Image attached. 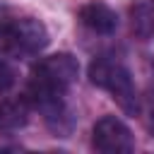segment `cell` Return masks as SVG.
<instances>
[{"label": "cell", "mask_w": 154, "mask_h": 154, "mask_svg": "<svg viewBox=\"0 0 154 154\" xmlns=\"http://www.w3.org/2000/svg\"><path fill=\"white\" fill-rule=\"evenodd\" d=\"M132 31L142 38L152 36L154 34V10L149 5H137L132 7Z\"/></svg>", "instance_id": "52a82bcc"}, {"label": "cell", "mask_w": 154, "mask_h": 154, "mask_svg": "<svg viewBox=\"0 0 154 154\" xmlns=\"http://www.w3.org/2000/svg\"><path fill=\"white\" fill-rule=\"evenodd\" d=\"M79 65L70 53H55L38 60L31 67V82L26 91V101L36 103L38 108L60 101L65 89L77 79Z\"/></svg>", "instance_id": "6da1fadb"}, {"label": "cell", "mask_w": 154, "mask_h": 154, "mask_svg": "<svg viewBox=\"0 0 154 154\" xmlns=\"http://www.w3.org/2000/svg\"><path fill=\"white\" fill-rule=\"evenodd\" d=\"M91 147H94L96 152H103V154H118V152H132L135 140H132L130 128H128L120 118H116V116H103L101 120L94 123Z\"/></svg>", "instance_id": "277c9868"}, {"label": "cell", "mask_w": 154, "mask_h": 154, "mask_svg": "<svg viewBox=\"0 0 154 154\" xmlns=\"http://www.w3.org/2000/svg\"><path fill=\"white\" fill-rule=\"evenodd\" d=\"M0 46L14 55H34L48 46V29L34 17L0 10Z\"/></svg>", "instance_id": "7a4b0ae2"}, {"label": "cell", "mask_w": 154, "mask_h": 154, "mask_svg": "<svg viewBox=\"0 0 154 154\" xmlns=\"http://www.w3.org/2000/svg\"><path fill=\"white\" fill-rule=\"evenodd\" d=\"M12 84H14V70L0 58V94H5Z\"/></svg>", "instance_id": "ba28073f"}, {"label": "cell", "mask_w": 154, "mask_h": 154, "mask_svg": "<svg viewBox=\"0 0 154 154\" xmlns=\"http://www.w3.org/2000/svg\"><path fill=\"white\" fill-rule=\"evenodd\" d=\"M79 22L96 34H113L118 26L116 12L103 2H89L79 10Z\"/></svg>", "instance_id": "5b68a950"}, {"label": "cell", "mask_w": 154, "mask_h": 154, "mask_svg": "<svg viewBox=\"0 0 154 154\" xmlns=\"http://www.w3.org/2000/svg\"><path fill=\"white\" fill-rule=\"evenodd\" d=\"M26 116H29L26 99H19V101H2V103H0V130L22 128V125L26 123Z\"/></svg>", "instance_id": "8992f818"}, {"label": "cell", "mask_w": 154, "mask_h": 154, "mask_svg": "<svg viewBox=\"0 0 154 154\" xmlns=\"http://www.w3.org/2000/svg\"><path fill=\"white\" fill-rule=\"evenodd\" d=\"M89 79H91V84L106 89L113 96V101H118V106L128 116L140 113V96H137L135 82L120 63H111V60H103V58L94 60L89 65Z\"/></svg>", "instance_id": "3957f363"}]
</instances>
